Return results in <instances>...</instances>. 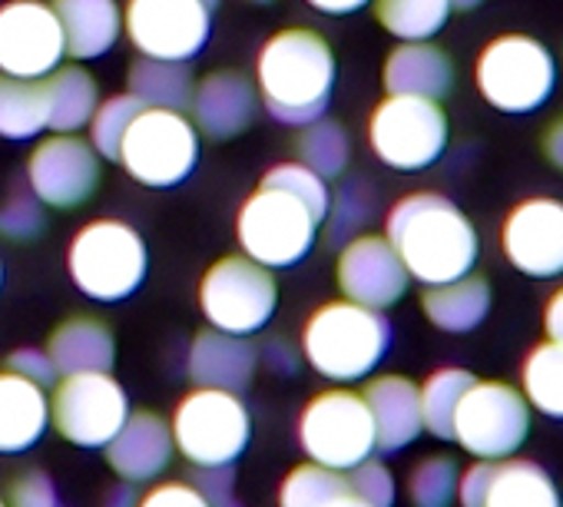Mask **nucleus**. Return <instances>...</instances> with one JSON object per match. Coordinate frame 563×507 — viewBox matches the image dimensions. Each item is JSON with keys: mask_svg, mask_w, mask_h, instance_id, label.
<instances>
[{"mask_svg": "<svg viewBox=\"0 0 563 507\" xmlns=\"http://www.w3.org/2000/svg\"><path fill=\"white\" fill-rule=\"evenodd\" d=\"M309 4L322 14H332V18H342V14H355L362 11L372 0H309Z\"/></svg>", "mask_w": 563, "mask_h": 507, "instance_id": "50", "label": "nucleus"}, {"mask_svg": "<svg viewBox=\"0 0 563 507\" xmlns=\"http://www.w3.org/2000/svg\"><path fill=\"white\" fill-rule=\"evenodd\" d=\"M8 368L18 372V375H24V378H31V382H37L41 388H47V385L57 378V368H54L51 355H47V352H37V349H21V352H14V355L8 359Z\"/></svg>", "mask_w": 563, "mask_h": 507, "instance_id": "46", "label": "nucleus"}, {"mask_svg": "<svg viewBox=\"0 0 563 507\" xmlns=\"http://www.w3.org/2000/svg\"><path fill=\"white\" fill-rule=\"evenodd\" d=\"M520 392L530 411L563 421V345L560 342L547 339L523 359Z\"/></svg>", "mask_w": 563, "mask_h": 507, "instance_id": "32", "label": "nucleus"}, {"mask_svg": "<svg viewBox=\"0 0 563 507\" xmlns=\"http://www.w3.org/2000/svg\"><path fill=\"white\" fill-rule=\"evenodd\" d=\"M51 8L74 60L103 57L123 31V11L117 8V0H54Z\"/></svg>", "mask_w": 563, "mask_h": 507, "instance_id": "25", "label": "nucleus"}, {"mask_svg": "<svg viewBox=\"0 0 563 507\" xmlns=\"http://www.w3.org/2000/svg\"><path fill=\"white\" fill-rule=\"evenodd\" d=\"M136 507H209V500L202 497L199 487L183 484V481H169V484L150 487Z\"/></svg>", "mask_w": 563, "mask_h": 507, "instance_id": "44", "label": "nucleus"}, {"mask_svg": "<svg viewBox=\"0 0 563 507\" xmlns=\"http://www.w3.org/2000/svg\"><path fill=\"white\" fill-rule=\"evenodd\" d=\"M51 421L44 388L11 368L0 372V454H18L41 441Z\"/></svg>", "mask_w": 563, "mask_h": 507, "instance_id": "23", "label": "nucleus"}, {"mask_svg": "<svg viewBox=\"0 0 563 507\" xmlns=\"http://www.w3.org/2000/svg\"><path fill=\"white\" fill-rule=\"evenodd\" d=\"M299 156H302V166H309L322 179L342 176L349 166V156H352L349 133L335 120L319 117V120L306 123V133L299 136Z\"/></svg>", "mask_w": 563, "mask_h": 507, "instance_id": "35", "label": "nucleus"}, {"mask_svg": "<svg viewBox=\"0 0 563 507\" xmlns=\"http://www.w3.org/2000/svg\"><path fill=\"white\" fill-rule=\"evenodd\" d=\"M319 216L286 189L258 186L239 209V245L265 269H286L309 256L319 235Z\"/></svg>", "mask_w": 563, "mask_h": 507, "instance_id": "5", "label": "nucleus"}, {"mask_svg": "<svg viewBox=\"0 0 563 507\" xmlns=\"http://www.w3.org/2000/svg\"><path fill=\"white\" fill-rule=\"evenodd\" d=\"M368 140L375 156L401 173L428 169L448 146V117L438 100L388 93L372 113Z\"/></svg>", "mask_w": 563, "mask_h": 507, "instance_id": "11", "label": "nucleus"}, {"mask_svg": "<svg viewBox=\"0 0 563 507\" xmlns=\"http://www.w3.org/2000/svg\"><path fill=\"white\" fill-rule=\"evenodd\" d=\"M339 289L349 302L368 309H391L408 293V269L385 235H358L339 256Z\"/></svg>", "mask_w": 563, "mask_h": 507, "instance_id": "18", "label": "nucleus"}, {"mask_svg": "<svg viewBox=\"0 0 563 507\" xmlns=\"http://www.w3.org/2000/svg\"><path fill=\"white\" fill-rule=\"evenodd\" d=\"M123 27L143 57L186 64L209 41L212 8L202 0H130Z\"/></svg>", "mask_w": 563, "mask_h": 507, "instance_id": "14", "label": "nucleus"}, {"mask_svg": "<svg viewBox=\"0 0 563 507\" xmlns=\"http://www.w3.org/2000/svg\"><path fill=\"white\" fill-rule=\"evenodd\" d=\"M484 507H563L556 481L523 458H504L494 464V481Z\"/></svg>", "mask_w": 563, "mask_h": 507, "instance_id": "28", "label": "nucleus"}, {"mask_svg": "<svg viewBox=\"0 0 563 507\" xmlns=\"http://www.w3.org/2000/svg\"><path fill=\"white\" fill-rule=\"evenodd\" d=\"M67 57L64 31L51 4L11 0L0 8V74L44 80Z\"/></svg>", "mask_w": 563, "mask_h": 507, "instance_id": "15", "label": "nucleus"}, {"mask_svg": "<svg viewBox=\"0 0 563 507\" xmlns=\"http://www.w3.org/2000/svg\"><path fill=\"white\" fill-rule=\"evenodd\" d=\"M255 375V349L245 335L202 329L189 349V378L202 388L242 392Z\"/></svg>", "mask_w": 563, "mask_h": 507, "instance_id": "22", "label": "nucleus"}, {"mask_svg": "<svg viewBox=\"0 0 563 507\" xmlns=\"http://www.w3.org/2000/svg\"><path fill=\"white\" fill-rule=\"evenodd\" d=\"M474 375L464 372V368H441L434 372L421 388V421H424V431L441 438V441H451V431H454V411L464 398V392L471 388Z\"/></svg>", "mask_w": 563, "mask_h": 507, "instance_id": "34", "label": "nucleus"}, {"mask_svg": "<svg viewBox=\"0 0 563 507\" xmlns=\"http://www.w3.org/2000/svg\"><path fill=\"white\" fill-rule=\"evenodd\" d=\"M481 0H451V11H474Z\"/></svg>", "mask_w": 563, "mask_h": 507, "instance_id": "52", "label": "nucleus"}, {"mask_svg": "<svg viewBox=\"0 0 563 507\" xmlns=\"http://www.w3.org/2000/svg\"><path fill=\"white\" fill-rule=\"evenodd\" d=\"M0 279H4V266H0Z\"/></svg>", "mask_w": 563, "mask_h": 507, "instance_id": "55", "label": "nucleus"}, {"mask_svg": "<svg viewBox=\"0 0 563 507\" xmlns=\"http://www.w3.org/2000/svg\"><path fill=\"white\" fill-rule=\"evenodd\" d=\"M375 18L398 41H428L448 24L451 0H375Z\"/></svg>", "mask_w": 563, "mask_h": 507, "instance_id": "33", "label": "nucleus"}, {"mask_svg": "<svg viewBox=\"0 0 563 507\" xmlns=\"http://www.w3.org/2000/svg\"><path fill=\"white\" fill-rule=\"evenodd\" d=\"M349 491H352L355 497H362L365 504H372V507H391V504H395V477H391V471H388L382 461H375V458H368V461H362V464L352 467V474H349Z\"/></svg>", "mask_w": 563, "mask_h": 507, "instance_id": "41", "label": "nucleus"}, {"mask_svg": "<svg viewBox=\"0 0 563 507\" xmlns=\"http://www.w3.org/2000/svg\"><path fill=\"white\" fill-rule=\"evenodd\" d=\"M262 186H275V189H286L292 192L296 199H302L316 216L319 222L329 219V209H332V192L325 186V179L319 173H312L309 166L302 163H278L275 169L265 173Z\"/></svg>", "mask_w": 563, "mask_h": 507, "instance_id": "39", "label": "nucleus"}, {"mask_svg": "<svg viewBox=\"0 0 563 507\" xmlns=\"http://www.w3.org/2000/svg\"><path fill=\"white\" fill-rule=\"evenodd\" d=\"M349 491V477L342 471L322 464H299L278 491V507H329L335 497Z\"/></svg>", "mask_w": 563, "mask_h": 507, "instance_id": "36", "label": "nucleus"}, {"mask_svg": "<svg viewBox=\"0 0 563 507\" xmlns=\"http://www.w3.org/2000/svg\"><path fill=\"white\" fill-rule=\"evenodd\" d=\"M391 345V326L382 309L358 302H325L302 332L309 365L329 382H358L375 372Z\"/></svg>", "mask_w": 563, "mask_h": 507, "instance_id": "3", "label": "nucleus"}, {"mask_svg": "<svg viewBox=\"0 0 563 507\" xmlns=\"http://www.w3.org/2000/svg\"><path fill=\"white\" fill-rule=\"evenodd\" d=\"M368 209H372V199L365 192L362 183H352L339 192L335 199V209L332 212V239H342L345 232H355L365 219H368Z\"/></svg>", "mask_w": 563, "mask_h": 507, "instance_id": "42", "label": "nucleus"}, {"mask_svg": "<svg viewBox=\"0 0 563 507\" xmlns=\"http://www.w3.org/2000/svg\"><path fill=\"white\" fill-rule=\"evenodd\" d=\"M454 87L451 57L428 41H405L388 54L385 64V90L424 100H444Z\"/></svg>", "mask_w": 563, "mask_h": 507, "instance_id": "24", "label": "nucleus"}, {"mask_svg": "<svg viewBox=\"0 0 563 507\" xmlns=\"http://www.w3.org/2000/svg\"><path fill=\"white\" fill-rule=\"evenodd\" d=\"M8 507H64V504L54 481L44 471H27L11 484Z\"/></svg>", "mask_w": 563, "mask_h": 507, "instance_id": "43", "label": "nucleus"}, {"mask_svg": "<svg viewBox=\"0 0 563 507\" xmlns=\"http://www.w3.org/2000/svg\"><path fill=\"white\" fill-rule=\"evenodd\" d=\"M206 474L199 477L202 484V497L209 500V507H239L232 500V474L229 464L225 467H202Z\"/></svg>", "mask_w": 563, "mask_h": 507, "instance_id": "47", "label": "nucleus"}, {"mask_svg": "<svg viewBox=\"0 0 563 507\" xmlns=\"http://www.w3.org/2000/svg\"><path fill=\"white\" fill-rule=\"evenodd\" d=\"M169 431L173 444L196 467H225L249 448L252 421L235 392L199 385L179 401Z\"/></svg>", "mask_w": 563, "mask_h": 507, "instance_id": "6", "label": "nucleus"}, {"mask_svg": "<svg viewBox=\"0 0 563 507\" xmlns=\"http://www.w3.org/2000/svg\"><path fill=\"white\" fill-rule=\"evenodd\" d=\"M329 507H372V504H365L362 497H355L352 491H345V494H342V497H335Z\"/></svg>", "mask_w": 563, "mask_h": 507, "instance_id": "51", "label": "nucleus"}, {"mask_svg": "<svg viewBox=\"0 0 563 507\" xmlns=\"http://www.w3.org/2000/svg\"><path fill=\"white\" fill-rule=\"evenodd\" d=\"M411 279L441 286L467 276L477 263L481 239L474 222L438 192H411L388 212V235Z\"/></svg>", "mask_w": 563, "mask_h": 507, "instance_id": "1", "label": "nucleus"}, {"mask_svg": "<svg viewBox=\"0 0 563 507\" xmlns=\"http://www.w3.org/2000/svg\"><path fill=\"white\" fill-rule=\"evenodd\" d=\"M0 507H8V504H4V500H0Z\"/></svg>", "mask_w": 563, "mask_h": 507, "instance_id": "56", "label": "nucleus"}, {"mask_svg": "<svg viewBox=\"0 0 563 507\" xmlns=\"http://www.w3.org/2000/svg\"><path fill=\"white\" fill-rule=\"evenodd\" d=\"M130 97H136L143 107L156 110H186L192 103V77L186 64L176 60H156V57H140L130 67Z\"/></svg>", "mask_w": 563, "mask_h": 507, "instance_id": "30", "label": "nucleus"}, {"mask_svg": "<svg viewBox=\"0 0 563 507\" xmlns=\"http://www.w3.org/2000/svg\"><path fill=\"white\" fill-rule=\"evenodd\" d=\"M173 448V431L159 415L130 411L123 428L107 444V461L123 481L143 484L166 471Z\"/></svg>", "mask_w": 563, "mask_h": 507, "instance_id": "19", "label": "nucleus"}, {"mask_svg": "<svg viewBox=\"0 0 563 507\" xmlns=\"http://www.w3.org/2000/svg\"><path fill=\"white\" fill-rule=\"evenodd\" d=\"M556 84L550 51L527 34H504L490 41L477 60V90L500 113H533Z\"/></svg>", "mask_w": 563, "mask_h": 507, "instance_id": "7", "label": "nucleus"}, {"mask_svg": "<svg viewBox=\"0 0 563 507\" xmlns=\"http://www.w3.org/2000/svg\"><path fill=\"white\" fill-rule=\"evenodd\" d=\"M258 93L278 123L306 126L319 120L335 87V54L309 27L278 31L265 41L255 64Z\"/></svg>", "mask_w": 563, "mask_h": 507, "instance_id": "2", "label": "nucleus"}, {"mask_svg": "<svg viewBox=\"0 0 563 507\" xmlns=\"http://www.w3.org/2000/svg\"><path fill=\"white\" fill-rule=\"evenodd\" d=\"M27 179L44 206L74 209L87 202L100 183V153L74 133H57L31 153Z\"/></svg>", "mask_w": 563, "mask_h": 507, "instance_id": "17", "label": "nucleus"}, {"mask_svg": "<svg viewBox=\"0 0 563 507\" xmlns=\"http://www.w3.org/2000/svg\"><path fill=\"white\" fill-rule=\"evenodd\" d=\"M199 306L212 329L252 335L268 326L278 306V286L265 266L249 256H225L206 269L199 283Z\"/></svg>", "mask_w": 563, "mask_h": 507, "instance_id": "12", "label": "nucleus"}, {"mask_svg": "<svg viewBox=\"0 0 563 507\" xmlns=\"http://www.w3.org/2000/svg\"><path fill=\"white\" fill-rule=\"evenodd\" d=\"M543 156L563 173V117H556L543 133Z\"/></svg>", "mask_w": 563, "mask_h": 507, "instance_id": "49", "label": "nucleus"}, {"mask_svg": "<svg viewBox=\"0 0 563 507\" xmlns=\"http://www.w3.org/2000/svg\"><path fill=\"white\" fill-rule=\"evenodd\" d=\"M457 461L451 454L424 458L408 477V497L415 507H451L457 500Z\"/></svg>", "mask_w": 563, "mask_h": 507, "instance_id": "37", "label": "nucleus"}, {"mask_svg": "<svg viewBox=\"0 0 563 507\" xmlns=\"http://www.w3.org/2000/svg\"><path fill=\"white\" fill-rule=\"evenodd\" d=\"M500 245L507 263L530 279L563 276V202L533 196L514 206L504 222Z\"/></svg>", "mask_w": 563, "mask_h": 507, "instance_id": "16", "label": "nucleus"}, {"mask_svg": "<svg viewBox=\"0 0 563 507\" xmlns=\"http://www.w3.org/2000/svg\"><path fill=\"white\" fill-rule=\"evenodd\" d=\"M252 4H268V0H252Z\"/></svg>", "mask_w": 563, "mask_h": 507, "instance_id": "54", "label": "nucleus"}, {"mask_svg": "<svg viewBox=\"0 0 563 507\" xmlns=\"http://www.w3.org/2000/svg\"><path fill=\"white\" fill-rule=\"evenodd\" d=\"M47 355L57 375H84V372H110L117 359L113 332L90 316L67 319L47 342Z\"/></svg>", "mask_w": 563, "mask_h": 507, "instance_id": "26", "label": "nucleus"}, {"mask_svg": "<svg viewBox=\"0 0 563 507\" xmlns=\"http://www.w3.org/2000/svg\"><path fill=\"white\" fill-rule=\"evenodd\" d=\"M372 421H375V444L378 451H401L421 431V395L418 385L405 375H382L365 385L362 392Z\"/></svg>", "mask_w": 563, "mask_h": 507, "instance_id": "21", "label": "nucleus"}, {"mask_svg": "<svg viewBox=\"0 0 563 507\" xmlns=\"http://www.w3.org/2000/svg\"><path fill=\"white\" fill-rule=\"evenodd\" d=\"M47 225L44 202L34 192H14L4 206H0V235L8 239H34Z\"/></svg>", "mask_w": 563, "mask_h": 507, "instance_id": "40", "label": "nucleus"}, {"mask_svg": "<svg viewBox=\"0 0 563 507\" xmlns=\"http://www.w3.org/2000/svg\"><path fill=\"white\" fill-rule=\"evenodd\" d=\"M494 464L497 461H477L457 477V500L461 507H484L490 481H494Z\"/></svg>", "mask_w": 563, "mask_h": 507, "instance_id": "45", "label": "nucleus"}, {"mask_svg": "<svg viewBox=\"0 0 563 507\" xmlns=\"http://www.w3.org/2000/svg\"><path fill=\"white\" fill-rule=\"evenodd\" d=\"M143 110V103L130 93H120V97H110L107 103H100L93 110V120H90V146L107 156V159H117L120 156V143L130 130V123L136 120V113Z\"/></svg>", "mask_w": 563, "mask_h": 507, "instance_id": "38", "label": "nucleus"}, {"mask_svg": "<svg viewBox=\"0 0 563 507\" xmlns=\"http://www.w3.org/2000/svg\"><path fill=\"white\" fill-rule=\"evenodd\" d=\"M543 329H547V339L550 342H560L563 345V289H556L543 309Z\"/></svg>", "mask_w": 563, "mask_h": 507, "instance_id": "48", "label": "nucleus"}, {"mask_svg": "<svg viewBox=\"0 0 563 507\" xmlns=\"http://www.w3.org/2000/svg\"><path fill=\"white\" fill-rule=\"evenodd\" d=\"M126 415V392L110 372L67 375L51 398V421L77 448H107Z\"/></svg>", "mask_w": 563, "mask_h": 507, "instance_id": "13", "label": "nucleus"}, {"mask_svg": "<svg viewBox=\"0 0 563 507\" xmlns=\"http://www.w3.org/2000/svg\"><path fill=\"white\" fill-rule=\"evenodd\" d=\"M70 279L97 302L133 296L146 276V245L140 232L120 219H93L70 242Z\"/></svg>", "mask_w": 563, "mask_h": 507, "instance_id": "4", "label": "nucleus"}, {"mask_svg": "<svg viewBox=\"0 0 563 507\" xmlns=\"http://www.w3.org/2000/svg\"><path fill=\"white\" fill-rule=\"evenodd\" d=\"M47 77L24 80L0 74V136L8 140H31L47 130Z\"/></svg>", "mask_w": 563, "mask_h": 507, "instance_id": "31", "label": "nucleus"}, {"mask_svg": "<svg viewBox=\"0 0 563 507\" xmlns=\"http://www.w3.org/2000/svg\"><path fill=\"white\" fill-rule=\"evenodd\" d=\"M530 434V405L520 388L507 382L474 378L454 411L451 441L477 461L514 458Z\"/></svg>", "mask_w": 563, "mask_h": 507, "instance_id": "8", "label": "nucleus"}, {"mask_svg": "<svg viewBox=\"0 0 563 507\" xmlns=\"http://www.w3.org/2000/svg\"><path fill=\"white\" fill-rule=\"evenodd\" d=\"M202 4H206V8H212V11H216V4H219V0H202Z\"/></svg>", "mask_w": 563, "mask_h": 507, "instance_id": "53", "label": "nucleus"}, {"mask_svg": "<svg viewBox=\"0 0 563 507\" xmlns=\"http://www.w3.org/2000/svg\"><path fill=\"white\" fill-rule=\"evenodd\" d=\"M192 126L212 140L239 136L255 117V87L235 70H219L192 87Z\"/></svg>", "mask_w": 563, "mask_h": 507, "instance_id": "20", "label": "nucleus"}, {"mask_svg": "<svg viewBox=\"0 0 563 507\" xmlns=\"http://www.w3.org/2000/svg\"><path fill=\"white\" fill-rule=\"evenodd\" d=\"M117 159L143 186H176L199 159V133L179 110L143 107L120 143Z\"/></svg>", "mask_w": 563, "mask_h": 507, "instance_id": "9", "label": "nucleus"}, {"mask_svg": "<svg viewBox=\"0 0 563 507\" xmlns=\"http://www.w3.org/2000/svg\"><path fill=\"white\" fill-rule=\"evenodd\" d=\"M97 97V80L84 67H57L47 77V126L57 133H77L93 120V110L100 107Z\"/></svg>", "mask_w": 563, "mask_h": 507, "instance_id": "29", "label": "nucleus"}, {"mask_svg": "<svg viewBox=\"0 0 563 507\" xmlns=\"http://www.w3.org/2000/svg\"><path fill=\"white\" fill-rule=\"evenodd\" d=\"M299 441L316 464L332 471H352L378 451L372 411L365 398L349 388H329L306 405Z\"/></svg>", "mask_w": 563, "mask_h": 507, "instance_id": "10", "label": "nucleus"}, {"mask_svg": "<svg viewBox=\"0 0 563 507\" xmlns=\"http://www.w3.org/2000/svg\"><path fill=\"white\" fill-rule=\"evenodd\" d=\"M490 302H494V296H490L487 279L471 276V273L454 279V283L428 286V293L421 299L428 322L441 332H451V335L474 332L487 319Z\"/></svg>", "mask_w": 563, "mask_h": 507, "instance_id": "27", "label": "nucleus"}]
</instances>
